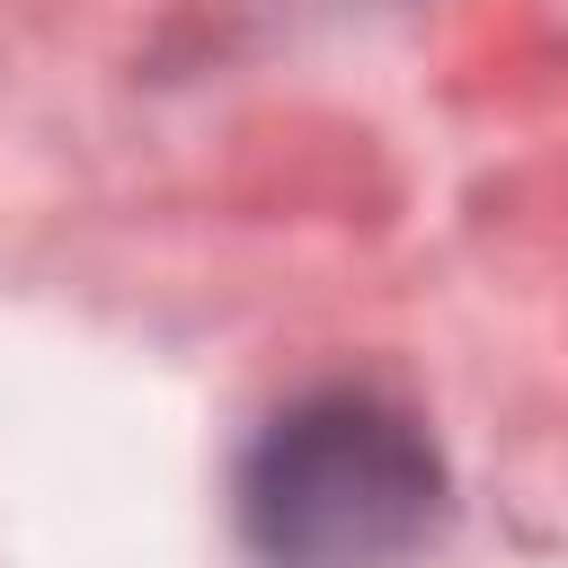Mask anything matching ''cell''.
<instances>
[{
    "instance_id": "obj_1",
    "label": "cell",
    "mask_w": 568,
    "mask_h": 568,
    "mask_svg": "<svg viewBox=\"0 0 568 568\" xmlns=\"http://www.w3.org/2000/svg\"><path fill=\"white\" fill-rule=\"evenodd\" d=\"M231 515L257 568H399L444 524V453L373 390H311L257 426Z\"/></svg>"
}]
</instances>
